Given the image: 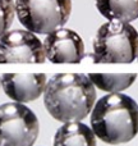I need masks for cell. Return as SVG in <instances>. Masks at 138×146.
I'll return each mask as SVG.
<instances>
[{"label": "cell", "mask_w": 138, "mask_h": 146, "mask_svg": "<svg viewBox=\"0 0 138 146\" xmlns=\"http://www.w3.org/2000/svg\"><path fill=\"white\" fill-rule=\"evenodd\" d=\"M14 8L27 31L35 35H49L68 22L72 0H15Z\"/></svg>", "instance_id": "obj_4"}, {"label": "cell", "mask_w": 138, "mask_h": 146, "mask_svg": "<svg viewBox=\"0 0 138 146\" xmlns=\"http://www.w3.org/2000/svg\"><path fill=\"white\" fill-rule=\"evenodd\" d=\"M96 103V88L87 74L59 73L48 80L44 104L51 117L61 123L83 121Z\"/></svg>", "instance_id": "obj_1"}, {"label": "cell", "mask_w": 138, "mask_h": 146, "mask_svg": "<svg viewBox=\"0 0 138 146\" xmlns=\"http://www.w3.org/2000/svg\"><path fill=\"white\" fill-rule=\"evenodd\" d=\"M93 86L105 92L115 94L127 90L134 83L137 74L134 73H123V74H98V73H90L87 74Z\"/></svg>", "instance_id": "obj_11"}, {"label": "cell", "mask_w": 138, "mask_h": 146, "mask_svg": "<svg viewBox=\"0 0 138 146\" xmlns=\"http://www.w3.org/2000/svg\"><path fill=\"white\" fill-rule=\"evenodd\" d=\"M15 15L13 0H0V36L10 28Z\"/></svg>", "instance_id": "obj_12"}, {"label": "cell", "mask_w": 138, "mask_h": 146, "mask_svg": "<svg viewBox=\"0 0 138 146\" xmlns=\"http://www.w3.org/2000/svg\"><path fill=\"white\" fill-rule=\"evenodd\" d=\"M46 59L51 63H81L85 55V42L75 31L60 27L46 35L44 40Z\"/></svg>", "instance_id": "obj_7"}, {"label": "cell", "mask_w": 138, "mask_h": 146, "mask_svg": "<svg viewBox=\"0 0 138 146\" xmlns=\"http://www.w3.org/2000/svg\"><path fill=\"white\" fill-rule=\"evenodd\" d=\"M0 87H1V76H0Z\"/></svg>", "instance_id": "obj_14"}, {"label": "cell", "mask_w": 138, "mask_h": 146, "mask_svg": "<svg viewBox=\"0 0 138 146\" xmlns=\"http://www.w3.org/2000/svg\"><path fill=\"white\" fill-rule=\"evenodd\" d=\"M97 137L91 127L79 122L64 123L54 135V146H96Z\"/></svg>", "instance_id": "obj_9"}, {"label": "cell", "mask_w": 138, "mask_h": 146, "mask_svg": "<svg viewBox=\"0 0 138 146\" xmlns=\"http://www.w3.org/2000/svg\"><path fill=\"white\" fill-rule=\"evenodd\" d=\"M81 63H97L96 62V56L93 53H85V55L81 59Z\"/></svg>", "instance_id": "obj_13"}, {"label": "cell", "mask_w": 138, "mask_h": 146, "mask_svg": "<svg viewBox=\"0 0 138 146\" xmlns=\"http://www.w3.org/2000/svg\"><path fill=\"white\" fill-rule=\"evenodd\" d=\"M48 77L44 73H5L1 76V87L14 103H30L44 94Z\"/></svg>", "instance_id": "obj_8"}, {"label": "cell", "mask_w": 138, "mask_h": 146, "mask_svg": "<svg viewBox=\"0 0 138 146\" xmlns=\"http://www.w3.org/2000/svg\"><path fill=\"white\" fill-rule=\"evenodd\" d=\"M97 63H132L138 58V31L127 22L104 23L92 42Z\"/></svg>", "instance_id": "obj_3"}, {"label": "cell", "mask_w": 138, "mask_h": 146, "mask_svg": "<svg viewBox=\"0 0 138 146\" xmlns=\"http://www.w3.org/2000/svg\"><path fill=\"white\" fill-rule=\"evenodd\" d=\"M40 123L28 106L20 103L0 105V146H33Z\"/></svg>", "instance_id": "obj_5"}, {"label": "cell", "mask_w": 138, "mask_h": 146, "mask_svg": "<svg viewBox=\"0 0 138 146\" xmlns=\"http://www.w3.org/2000/svg\"><path fill=\"white\" fill-rule=\"evenodd\" d=\"M44 44L27 30H8L0 36V63H44Z\"/></svg>", "instance_id": "obj_6"}, {"label": "cell", "mask_w": 138, "mask_h": 146, "mask_svg": "<svg viewBox=\"0 0 138 146\" xmlns=\"http://www.w3.org/2000/svg\"><path fill=\"white\" fill-rule=\"evenodd\" d=\"M137 60H138V58H137Z\"/></svg>", "instance_id": "obj_15"}, {"label": "cell", "mask_w": 138, "mask_h": 146, "mask_svg": "<svg viewBox=\"0 0 138 146\" xmlns=\"http://www.w3.org/2000/svg\"><path fill=\"white\" fill-rule=\"evenodd\" d=\"M91 129L108 145L129 142L138 135V104L125 94L105 95L91 110Z\"/></svg>", "instance_id": "obj_2"}, {"label": "cell", "mask_w": 138, "mask_h": 146, "mask_svg": "<svg viewBox=\"0 0 138 146\" xmlns=\"http://www.w3.org/2000/svg\"><path fill=\"white\" fill-rule=\"evenodd\" d=\"M97 10L109 21L133 22L138 18V0H95Z\"/></svg>", "instance_id": "obj_10"}]
</instances>
